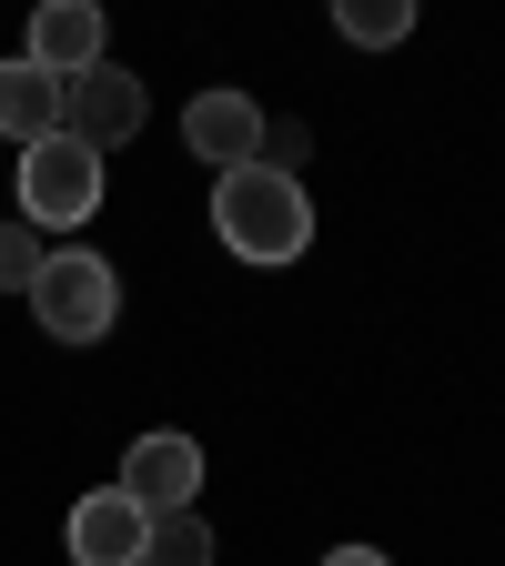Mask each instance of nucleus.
Masks as SVG:
<instances>
[{
    "label": "nucleus",
    "instance_id": "nucleus-9",
    "mask_svg": "<svg viewBox=\"0 0 505 566\" xmlns=\"http://www.w3.org/2000/svg\"><path fill=\"white\" fill-rule=\"evenodd\" d=\"M61 92H71V82H51L41 61H0V132H11L21 153H31V142H51V132H61Z\"/></svg>",
    "mask_w": 505,
    "mask_h": 566
},
{
    "label": "nucleus",
    "instance_id": "nucleus-6",
    "mask_svg": "<svg viewBox=\"0 0 505 566\" xmlns=\"http://www.w3.org/2000/svg\"><path fill=\"white\" fill-rule=\"evenodd\" d=\"M182 142H192V163H212V182H223V172H243L263 153V102H243V92H192Z\"/></svg>",
    "mask_w": 505,
    "mask_h": 566
},
{
    "label": "nucleus",
    "instance_id": "nucleus-10",
    "mask_svg": "<svg viewBox=\"0 0 505 566\" xmlns=\"http://www.w3.org/2000/svg\"><path fill=\"white\" fill-rule=\"evenodd\" d=\"M141 566H212V526L182 506V516H152V536H141Z\"/></svg>",
    "mask_w": 505,
    "mask_h": 566
},
{
    "label": "nucleus",
    "instance_id": "nucleus-14",
    "mask_svg": "<svg viewBox=\"0 0 505 566\" xmlns=\"http://www.w3.org/2000/svg\"><path fill=\"white\" fill-rule=\"evenodd\" d=\"M324 566H394V556H385V546H334Z\"/></svg>",
    "mask_w": 505,
    "mask_h": 566
},
{
    "label": "nucleus",
    "instance_id": "nucleus-2",
    "mask_svg": "<svg viewBox=\"0 0 505 566\" xmlns=\"http://www.w3.org/2000/svg\"><path fill=\"white\" fill-rule=\"evenodd\" d=\"M31 314H41L51 344H102L112 314H122V273L102 253H82V243H51L41 273H31Z\"/></svg>",
    "mask_w": 505,
    "mask_h": 566
},
{
    "label": "nucleus",
    "instance_id": "nucleus-11",
    "mask_svg": "<svg viewBox=\"0 0 505 566\" xmlns=\"http://www.w3.org/2000/svg\"><path fill=\"white\" fill-rule=\"evenodd\" d=\"M344 41H365V51H394L404 31H414V0H344Z\"/></svg>",
    "mask_w": 505,
    "mask_h": 566
},
{
    "label": "nucleus",
    "instance_id": "nucleus-12",
    "mask_svg": "<svg viewBox=\"0 0 505 566\" xmlns=\"http://www.w3.org/2000/svg\"><path fill=\"white\" fill-rule=\"evenodd\" d=\"M41 253H51V243H41L31 223H0V294H31V273H41Z\"/></svg>",
    "mask_w": 505,
    "mask_h": 566
},
{
    "label": "nucleus",
    "instance_id": "nucleus-7",
    "mask_svg": "<svg viewBox=\"0 0 505 566\" xmlns=\"http://www.w3.org/2000/svg\"><path fill=\"white\" fill-rule=\"evenodd\" d=\"M141 536H152V516L122 485H92L71 506V566H141Z\"/></svg>",
    "mask_w": 505,
    "mask_h": 566
},
{
    "label": "nucleus",
    "instance_id": "nucleus-1",
    "mask_svg": "<svg viewBox=\"0 0 505 566\" xmlns=\"http://www.w3.org/2000/svg\"><path fill=\"white\" fill-rule=\"evenodd\" d=\"M212 233H223L243 263H294V253L314 243L304 172H263V163L223 172V182H212Z\"/></svg>",
    "mask_w": 505,
    "mask_h": 566
},
{
    "label": "nucleus",
    "instance_id": "nucleus-3",
    "mask_svg": "<svg viewBox=\"0 0 505 566\" xmlns=\"http://www.w3.org/2000/svg\"><path fill=\"white\" fill-rule=\"evenodd\" d=\"M102 212V153H82L71 132L31 142L21 153V223L31 233H71V223H92Z\"/></svg>",
    "mask_w": 505,
    "mask_h": 566
},
{
    "label": "nucleus",
    "instance_id": "nucleus-5",
    "mask_svg": "<svg viewBox=\"0 0 505 566\" xmlns=\"http://www.w3.org/2000/svg\"><path fill=\"white\" fill-rule=\"evenodd\" d=\"M192 485H202V446H192V436H131V455H122V495H131L141 516H182Z\"/></svg>",
    "mask_w": 505,
    "mask_h": 566
},
{
    "label": "nucleus",
    "instance_id": "nucleus-13",
    "mask_svg": "<svg viewBox=\"0 0 505 566\" xmlns=\"http://www.w3.org/2000/svg\"><path fill=\"white\" fill-rule=\"evenodd\" d=\"M263 172H294L304 163V122H263V153H253Z\"/></svg>",
    "mask_w": 505,
    "mask_h": 566
},
{
    "label": "nucleus",
    "instance_id": "nucleus-8",
    "mask_svg": "<svg viewBox=\"0 0 505 566\" xmlns=\"http://www.w3.org/2000/svg\"><path fill=\"white\" fill-rule=\"evenodd\" d=\"M21 61H41L51 82H82V71H102V11H92V0H41Z\"/></svg>",
    "mask_w": 505,
    "mask_h": 566
},
{
    "label": "nucleus",
    "instance_id": "nucleus-4",
    "mask_svg": "<svg viewBox=\"0 0 505 566\" xmlns=\"http://www.w3.org/2000/svg\"><path fill=\"white\" fill-rule=\"evenodd\" d=\"M141 122H152V82H141V71H122V61L82 71V82L61 92V132L82 142V153H122Z\"/></svg>",
    "mask_w": 505,
    "mask_h": 566
}]
</instances>
